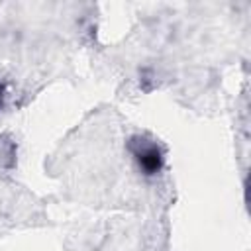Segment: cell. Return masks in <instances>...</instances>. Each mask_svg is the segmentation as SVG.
Returning a JSON list of instances; mask_svg holds the SVG:
<instances>
[{
  "label": "cell",
  "mask_w": 251,
  "mask_h": 251,
  "mask_svg": "<svg viewBox=\"0 0 251 251\" xmlns=\"http://www.w3.org/2000/svg\"><path fill=\"white\" fill-rule=\"evenodd\" d=\"M2 100H4V86H2V82H0V106H2Z\"/></svg>",
  "instance_id": "cell-2"
},
{
  "label": "cell",
  "mask_w": 251,
  "mask_h": 251,
  "mask_svg": "<svg viewBox=\"0 0 251 251\" xmlns=\"http://www.w3.org/2000/svg\"><path fill=\"white\" fill-rule=\"evenodd\" d=\"M131 155L145 176H155L165 167V151L155 141L137 139L131 143Z\"/></svg>",
  "instance_id": "cell-1"
}]
</instances>
